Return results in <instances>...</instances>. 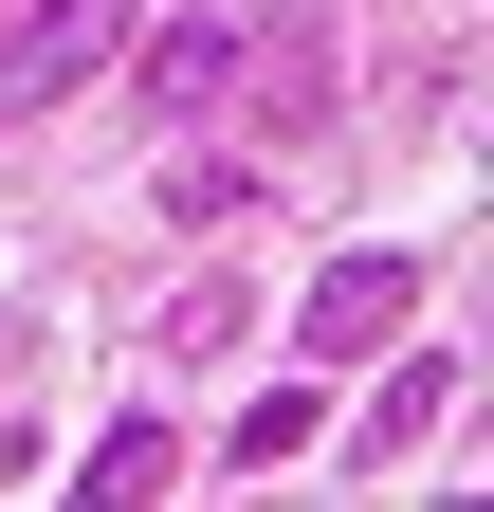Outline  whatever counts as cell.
<instances>
[{
  "instance_id": "obj_4",
  "label": "cell",
  "mask_w": 494,
  "mask_h": 512,
  "mask_svg": "<svg viewBox=\"0 0 494 512\" xmlns=\"http://www.w3.org/2000/svg\"><path fill=\"white\" fill-rule=\"evenodd\" d=\"M129 55H147V110H165V128H202V110L238 92V19H165V37H129Z\"/></svg>"
},
{
  "instance_id": "obj_3",
  "label": "cell",
  "mask_w": 494,
  "mask_h": 512,
  "mask_svg": "<svg viewBox=\"0 0 494 512\" xmlns=\"http://www.w3.org/2000/svg\"><path fill=\"white\" fill-rule=\"evenodd\" d=\"M238 92H257V128H275V147H312V128H330V19H312V0L238 19Z\"/></svg>"
},
{
  "instance_id": "obj_6",
  "label": "cell",
  "mask_w": 494,
  "mask_h": 512,
  "mask_svg": "<svg viewBox=\"0 0 494 512\" xmlns=\"http://www.w3.org/2000/svg\"><path fill=\"white\" fill-rule=\"evenodd\" d=\"M312 439H330V421H312V384H275V403H238V476H275V458H312Z\"/></svg>"
},
{
  "instance_id": "obj_8",
  "label": "cell",
  "mask_w": 494,
  "mask_h": 512,
  "mask_svg": "<svg viewBox=\"0 0 494 512\" xmlns=\"http://www.w3.org/2000/svg\"><path fill=\"white\" fill-rule=\"evenodd\" d=\"M458 421V366H385V403H366V439H440Z\"/></svg>"
},
{
  "instance_id": "obj_2",
  "label": "cell",
  "mask_w": 494,
  "mask_h": 512,
  "mask_svg": "<svg viewBox=\"0 0 494 512\" xmlns=\"http://www.w3.org/2000/svg\"><path fill=\"white\" fill-rule=\"evenodd\" d=\"M403 311H421V275L366 238V256H330V275L293 293V348H312V366H366V348H403Z\"/></svg>"
},
{
  "instance_id": "obj_1",
  "label": "cell",
  "mask_w": 494,
  "mask_h": 512,
  "mask_svg": "<svg viewBox=\"0 0 494 512\" xmlns=\"http://www.w3.org/2000/svg\"><path fill=\"white\" fill-rule=\"evenodd\" d=\"M129 37H147V0H37V19H0V128L74 110V92H92Z\"/></svg>"
},
{
  "instance_id": "obj_7",
  "label": "cell",
  "mask_w": 494,
  "mask_h": 512,
  "mask_svg": "<svg viewBox=\"0 0 494 512\" xmlns=\"http://www.w3.org/2000/svg\"><path fill=\"white\" fill-rule=\"evenodd\" d=\"M165 220H257V165H220V147H183V165H165Z\"/></svg>"
},
{
  "instance_id": "obj_5",
  "label": "cell",
  "mask_w": 494,
  "mask_h": 512,
  "mask_svg": "<svg viewBox=\"0 0 494 512\" xmlns=\"http://www.w3.org/2000/svg\"><path fill=\"white\" fill-rule=\"evenodd\" d=\"M165 476H183V439H165V421H110L92 458H74V494H110V512H129V494H165Z\"/></svg>"
}]
</instances>
